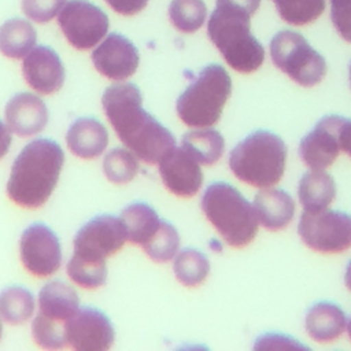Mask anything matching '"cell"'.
<instances>
[{
  "label": "cell",
  "instance_id": "11",
  "mask_svg": "<svg viewBox=\"0 0 351 351\" xmlns=\"http://www.w3.org/2000/svg\"><path fill=\"white\" fill-rule=\"evenodd\" d=\"M23 267L36 277H49L62 265V247L58 236L44 223H33L23 230L19 241Z\"/></svg>",
  "mask_w": 351,
  "mask_h": 351
},
{
  "label": "cell",
  "instance_id": "13",
  "mask_svg": "<svg viewBox=\"0 0 351 351\" xmlns=\"http://www.w3.org/2000/svg\"><path fill=\"white\" fill-rule=\"evenodd\" d=\"M341 122L343 117L326 115L302 138L299 155L310 170H325L339 156L341 151L339 140Z\"/></svg>",
  "mask_w": 351,
  "mask_h": 351
},
{
  "label": "cell",
  "instance_id": "41",
  "mask_svg": "<svg viewBox=\"0 0 351 351\" xmlns=\"http://www.w3.org/2000/svg\"><path fill=\"white\" fill-rule=\"evenodd\" d=\"M350 84H351V64H350Z\"/></svg>",
  "mask_w": 351,
  "mask_h": 351
},
{
  "label": "cell",
  "instance_id": "21",
  "mask_svg": "<svg viewBox=\"0 0 351 351\" xmlns=\"http://www.w3.org/2000/svg\"><path fill=\"white\" fill-rule=\"evenodd\" d=\"M304 326L307 335L318 343H329L339 339L347 329L343 310L330 302H319L310 307Z\"/></svg>",
  "mask_w": 351,
  "mask_h": 351
},
{
  "label": "cell",
  "instance_id": "12",
  "mask_svg": "<svg viewBox=\"0 0 351 351\" xmlns=\"http://www.w3.org/2000/svg\"><path fill=\"white\" fill-rule=\"evenodd\" d=\"M70 348L77 351H106L111 348L115 333L108 317L93 307H80L66 322Z\"/></svg>",
  "mask_w": 351,
  "mask_h": 351
},
{
  "label": "cell",
  "instance_id": "38",
  "mask_svg": "<svg viewBox=\"0 0 351 351\" xmlns=\"http://www.w3.org/2000/svg\"><path fill=\"white\" fill-rule=\"evenodd\" d=\"M344 282H346V287L348 288V291L351 292V261L348 262V265H347V269H346V274H344Z\"/></svg>",
  "mask_w": 351,
  "mask_h": 351
},
{
  "label": "cell",
  "instance_id": "22",
  "mask_svg": "<svg viewBox=\"0 0 351 351\" xmlns=\"http://www.w3.org/2000/svg\"><path fill=\"white\" fill-rule=\"evenodd\" d=\"M298 196L307 213L326 210L336 197L335 180L325 170H310L299 181Z\"/></svg>",
  "mask_w": 351,
  "mask_h": 351
},
{
  "label": "cell",
  "instance_id": "10",
  "mask_svg": "<svg viewBox=\"0 0 351 351\" xmlns=\"http://www.w3.org/2000/svg\"><path fill=\"white\" fill-rule=\"evenodd\" d=\"M126 241V232L119 218L99 215L77 232L73 255L85 261L101 262L118 252Z\"/></svg>",
  "mask_w": 351,
  "mask_h": 351
},
{
  "label": "cell",
  "instance_id": "27",
  "mask_svg": "<svg viewBox=\"0 0 351 351\" xmlns=\"http://www.w3.org/2000/svg\"><path fill=\"white\" fill-rule=\"evenodd\" d=\"M173 270L178 282L189 288L197 287L210 273V261L203 252L195 248H184L177 252Z\"/></svg>",
  "mask_w": 351,
  "mask_h": 351
},
{
  "label": "cell",
  "instance_id": "35",
  "mask_svg": "<svg viewBox=\"0 0 351 351\" xmlns=\"http://www.w3.org/2000/svg\"><path fill=\"white\" fill-rule=\"evenodd\" d=\"M106 3L118 14L130 16L138 14L148 3V0H106Z\"/></svg>",
  "mask_w": 351,
  "mask_h": 351
},
{
  "label": "cell",
  "instance_id": "24",
  "mask_svg": "<svg viewBox=\"0 0 351 351\" xmlns=\"http://www.w3.org/2000/svg\"><path fill=\"white\" fill-rule=\"evenodd\" d=\"M36 30L25 19H10L0 26V52L11 59L25 58L36 44Z\"/></svg>",
  "mask_w": 351,
  "mask_h": 351
},
{
  "label": "cell",
  "instance_id": "26",
  "mask_svg": "<svg viewBox=\"0 0 351 351\" xmlns=\"http://www.w3.org/2000/svg\"><path fill=\"white\" fill-rule=\"evenodd\" d=\"M34 298L23 287L12 285L0 292V318L10 325H21L34 313Z\"/></svg>",
  "mask_w": 351,
  "mask_h": 351
},
{
  "label": "cell",
  "instance_id": "14",
  "mask_svg": "<svg viewBox=\"0 0 351 351\" xmlns=\"http://www.w3.org/2000/svg\"><path fill=\"white\" fill-rule=\"evenodd\" d=\"M95 69L108 80L122 81L132 77L138 67V52L130 40L111 33L92 52Z\"/></svg>",
  "mask_w": 351,
  "mask_h": 351
},
{
  "label": "cell",
  "instance_id": "28",
  "mask_svg": "<svg viewBox=\"0 0 351 351\" xmlns=\"http://www.w3.org/2000/svg\"><path fill=\"white\" fill-rule=\"evenodd\" d=\"M178 247L180 236L177 229L163 219H160V223L152 237L144 245H141L147 256L156 263L171 261L177 255Z\"/></svg>",
  "mask_w": 351,
  "mask_h": 351
},
{
  "label": "cell",
  "instance_id": "18",
  "mask_svg": "<svg viewBox=\"0 0 351 351\" xmlns=\"http://www.w3.org/2000/svg\"><path fill=\"white\" fill-rule=\"evenodd\" d=\"M80 308L77 292L67 284L52 281L38 293V313L36 318L66 329L67 319Z\"/></svg>",
  "mask_w": 351,
  "mask_h": 351
},
{
  "label": "cell",
  "instance_id": "16",
  "mask_svg": "<svg viewBox=\"0 0 351 351\" xmlns=\"http://www.w3.org/2000/svg\"><path fill=\"white\" fill-rule=\"evenodd\" d=\"M25 81L36 92L51 95L58 92L64 82V67L59 55L49 47H34L22 63Z\"/></svg>",
  "mask_w": 351,
  "mask_h": 351
},
{
  "label": "cell",
  "instance_id": "33",
  "mask_svg": "<svg viewBox=\"0 0 351 351\" xmlns=\"http://www.w3.org/2000/svg\"><path fill=\"white\" fill-rule=\"evenodd\" d=\"M64 4L66 0H22V10L32 21L45 23L56 16Z\"/></svg>",
  "mask_w": 351,
  "mask_h": 351
},
{
  "label": "cell",
  "instance_id": "39",
  "mask_svg": "<svg viewBox=\"0 0 351 351\" xmlns=\"http://www.w3.org/2000/svg\"><path fill=\"white\" fill-rule=\"evenodd\" d=\"M347 332H348V336H350V339H351V318H350V321L347 322Z\"/></svg>",
  "mask_w": 351,
  "mask_h": 351
},
{
  "label": "cell",
  "instance_id": "30",
  "mask_svg": "<svg viewBox=\"0 0 351 351\" xmlns=\"http://www.w3.org/2000/svg\"><path fill=\"white\" fill-rule=\"evenodd\" d=\"M138 158L129 149L114 148L103 159V171L107 180L117 185L130 182L138 171Z\"/></svg>",
  "mask_w": 351,
  "mask_h": 351
},
{
  "label": "cell",
  "instance_id": "31",
  "mask_svg": "<svg viewBox=\"0 0 351 351\" xmlns=\"http://www.w3.org/2000/svg\"><path fill=\"white\" fill-rule=\"evenodd\" d=\"M280 16L291 25L302 26L315 21L325 10V0H271Z\"/></svg>",
  "mask_w": 351,
  "mask_h": 351
},
{
  "label": "cell",
  "instance_id": "40",
  "mask_svg": "<svg viewBox=\"0 0 351 351\" xmlns=\"http://www.w3.org/2000/svg\"><path fill=\"white\" fill-rule=\"evenodd\" d=\"M3 336V325H1V321H0V339Z\"/></svg>",
  "mask_w": 351,
  "mask_h": 351
},
{
  "label": "cell",
  "instance_id": "8",
  "mask_svg": "<svg viewBox=\"0 0 351 351\" xmlns=\"http://www.w3.org/2000/svg\"><path fill=\"white\" fill-rule=\"evenodd\" d=\"M302 241L321 254H339L351 247V217L341 211H303L298 223Z\"/></svg>",
  "mask_w": 351,
  "mask_h": 351
},
{
  "label": "cell",
  "instance_id": "4",
  "mask_svg": "<svg viewBox=\"0 0 351 351\" xmlns=\"http://www.w3.org/2000/svg\"><path fill=\"white\" fill-rule=\"evenodd\" d=\"M285 163V143L266 130L248 134L229 155V167L236 178L259 189L277 185L284 174Z\"/></svg>",
  "mask_w": 351,
  "mask_h": 351
},
{
  "label": "cell",
  "instance_id": "29",
  "mask_svg": "<svg viewBox=\"0 0 351 351\" xmlns=\"http://www.w3.org/2000/svg\"><path fill=\"white\" fill-rule=\"evenodd\" d=\"M207 16L203 0H173L169 7V18L173 26L182 33L199 30Z\"/></svg>",
  "mask_w": 351,
  "mask_h": 351
},
{
  "label": "cell",
  "instance_id": "23",
  "mask_svg": "<svg viewBox=\"0 0 351 351\" xmlns=\"http://www.w3.org/2000/svg\"><path fill=\"white\" fill-rule=\"evenodd\" d=\"M123 223L128 241L130 244L144 245L156 232L160 219L156 211L145 203H132L119 215Z\"/></svg>",
  "mask_w": 351,
  "mask_h": 351
},
{
  "label": "cell",
  "instance_id": "34",
  "mask_svg": "<svg viewBox=\"0 0 351 351\" xmlns=\"http://www.w3.org/2000/svg\"><path fill=\"white\" fill-rule=\"evenodd\" d=\"M330 16L337 33L351 43V0H330Z\"/></svg>",
  "mask_w": 351,
  "mask_h": 351
},
{
  "label": "cell",
  "instance_id": "5",
  "mask_svg": "<svg viewBox=\"0 0 351 351\" xmlns=\"http://www.w3.org/2000/svg\"><path fill=\"white\" fill-rule=\"evenodd\" d=\"M202 210L225 243L233 248L248 245L258 232V217L251 204L234 186L214 182L202 197Z\"/></svg>",
  "mask_w": 351,
  "mask_h": 351
},
{
  "label": "cell",
  "instance_id": "6",
  "mask_svg": "<svg viewBox=\"0 0 351 351\" xmlns=\"http://www.w3.org/2000/svg\"><path fill=\"white\" fill-rule=\"evenodd\" d=\"M230 92L232 81L226 70L208 64L177 99V115L189 128H210L219 121Z\"/></svg>",
  "mask_w": 351,
  "mask_h": 351
},
{
  "label": "cell",
  "instance_id": "19",
  "mask_svg": "<svg viewBox=\"0 0 351 351\" xmlns=\"http://www.w3.org/2000/svg\"><path fill=\"white\" fill-rule=\"evenodd\" d=\"M254 208L259 225L276 232L287 228L295 215V202L291 195L278 188H265L256 193Z\"/></svg>",
  "mask_w": 351,
  "mask_h": 351
},
{
  "label": "cell",
  "instance_id": "3",
  "mask_svg": "<svg viewBox=\"0 0 351 351\" xmlns=\"http://www.w3.org/2000/svg\"><path fill=\"white\" fill-rule=\"evenodd\" d=\"M64 163V154L58 143L38 138L29 143L15 158L7 195L23 208H38L52 195Z\"/></svg>",
  "mask_w": 351,
  "mask_h": 351
},
{
  "label": "cell",
  "instance_id": "32",
  "mask_svg": "<svg viewBox=\"0 0 351 351\" xmlns=\"http://www.w3.org/2000/svg\"><path fill=\"white\" fill-rule=\"evenodd\" d=\"M67 274L81 288L96 289L107 280V265L106 261L93 262L73 255L67 263Z\"/></svg>",
  "mask_w": 351,
  "mask_h": 351
},
{
  "label": "cell",
  "instance_id": "15",
  "mask_svg": "<svg viewBox=\"0 0 351 351\" xmlns=\"http://www.w3.org/2000/svg\"><path fill=\"white\" fill-rule=\"evenodd\" d=\"M158 165L162 182L173 195L192 197L199 192L203 184L200 163L182 145L174 147Z\"/></svg>",
  "mask_w": 351,
  "mask_h": 351
},
{
  "label": "cell",
  "instance_id": "1",
  "mask_svg": "<svg viewBox=\"0 0 351 351\" xmlns=\"http://www.w3.org/2000/svg\"><path fill=\"white\" fill-rule=\"evenodd\" d=\"M101 106L118 138L140 160L156 165L176 147L174 136L143 108V96L134 84L108 86Z\"/></svg>",
  "mask_w": 351,
  "mask_h": 351
},
{
  "label": "cell",
  "instance_id": "36",
  "mask_svg": "<svg viewBox=\"0 0 351 351\" xmlns=\"http://www.w3.org/2000/svg\"><path fill=\"white\" fill-rule=\"evenodd\" d=\"M339 140L341 151H344L351 158V119L343 118L339 132Z\"/></svg>",
  "mask_w": 351,
  "mask_h": 351
},
{
  "label": "cell",
  "instance_id": "9",
  "mask_svg": "<svg viewBox=\"0 0 351 351\" xmlns=\"http://www.w3.org/2000/svg\"><path fill=\"white\" fill-rule=\"evenodd\" d=\"M58 23L69 44L81 51L93 48L108 30L104 11L85 0L66 3L58 15Z\"/></svg>",
  "mask_w": 351,
  "mask_h": 351
},
{
  "label": "cell",
  "instance_id": "2",
  "mask_svg": "<svg viewBox=\"0 0 351 351\" xmlns=\"http://www.w3.org/2000/svg\"><path fill=\"white\" fill-rule=\"evenodd\" d=\"M261 0H217L207 34L225 62L236 71L250 74L261 67L265 49L251 34V16Z\"/></svg>",
  "mask_w": 351,
  "mask_h": 351
},
{
  "label": "cell",
  "instance_id": "37",
  "mask_svg": "<svg viewBox=\"0 0 351 351\" xmlns=\"http://www.w3.org/2000/svg\"><path fill=\"white\" fill-rule=\"evenodd\" d=\"M11 143H12L11 129L8 128L7 123L0 121V159L8 152Z\"/></svg>",
  "mask_w": 351,
  "mask_h": 351
},
{
  "label": "cell",
  "instance_id": "17",
  "mask_svg": "<svg viewBox=\"0 0 351 351\" xmlns=\"http://www.w3.org/2000/svg\"><path fill=\"white\" fill-rule=\"evenodd\" d=\"M5 123L19 137L40 133L48 122V108L36 95L22 92L12 96L4 108Z\"/></svg>",
  "mask_w": 351,
  "mask_h": 351
},
{
  "label": "cell",
  "instance_id": "7",
  "mask_svg": "<svg viewBox=\"0 0 351 351\" xmlns=\"http://www.w3.org/2000/svg\"><path fill=\"white\" fill-rule=\"evenodd\" d=\"M270 55L282 73L304 88L319 84L326 74L325 59L296 32L277 33L270 43Z\"/></svg>",
  "mask_w": 351,
  "mask_h": 351
},
{
  "label": "cell",
  "instance_id": "25",
  "mask_svg": "<svg viewBox=\"0 0 351 351\" xmlns=\"http://www.w3.org/2000/svg\"><path fill=\"white\" fill-rule=\"evenodd\" d=\"M181 145L204 166L217 163L225 149V141L221 133L210 128H197L185 133Z\"/></svg>",
  "mask_w": 351,
  "mask_h": 351
},
{
  "label": "cell",
  "instance_id": "20",
  "mask_svg": "<svg viewBox=\"0 0 351 351\" xmlns=\"http://www.w3.org/2000/svg\"><path fill=\"white\" fill-rule=\"evenodd\" d=\"M67 147L81 159L100 156L108 144V133L101 122L93 118H80L71 123L66 134Z\"/></svg>",
  "mask_w": 351,
  "mask_h": 351
}]
</instances>
